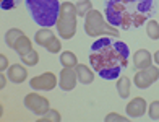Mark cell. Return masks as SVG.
<instances>
[{
  "label": "cell",
  "mask_w": 159,
  "mask_h": 122,
  "mask_svg": "<svg viewBox=\"0 0 159 122\" xmlns=\"http://www.w3.org/2000/svg\"><path fill=\"white\" fill-rule=\"evenodd\" d=\"M128 46L122 41H112L107 38L96 39L91 44L89 63L93 70L104 78V80H115L120 77L122 68L128 65Z\"/></svg>",
  "instance_id": "cell-1"
},
{
  "label": "cell",
  "mask_w": 159,
  "mask_h": 122,
  "mask_svg": "<svg viewBox=\"0 0 159 122\" xmlns=\"http://www.w3.org/2000/svg\"><path fill=\"white\" fill-rule=\"evenodd\" d=\"M154 10V0H107L104 13L112 26L128 31L144 25Z\"/></svg>",
  "instance_id": "cell-2"
},
{
  "label": "cell",
  "mask_w": 159,
  "mask_h": 122,
  "mask_svg": "<svg viewBox=\"0 0 159 122\" xmlns=\"http://www.w3.org/2000/svg\"><path fill=\"white\" fill-rule=\"evenodd\" d=\"M25 2L31 18L39 26L50 28L57 25L62 5L59 0H25Z\"/></svg>",
  "instance_id": "cell-3"
},
{
  "label": "cell",
  "mask_w": 159,
  "mask_h": 122,
  "mask_svg": "<svg viewBox=\"0 0 159 122\" xmlns=\"http://www.w3.org/2000/svg\"><path fill=\"white\" fill-rule=\"evenodd\" d=\"M84 31L89 38H101V36H109V38H119V28L112 26L109 21L102 18V13L93 8L84 16Z\"/></svg>",
  "instance_id": "cell-4"
},
{
  "label": "cell",
  "mask_w": 159,
  "mask_h": 122,
  "mask_svg": "<svg viewBox=\"0 0 159 122\" xmlns=\"http://www.w3.org/2000/svg\"><path fill=\"white\" fill-rule=\"evenodd\" d=\"M76 7L71 2L60 5V15L57 20V33L62 39H71L76 33Z\"/></svg>",
  "instance_id": "cell-5"
},
{
  "label": "cell",
  "mask_w": 159,
  "mask_h": 122,
  "mask_svg": "<svg viewBox=\"0 0 159 122\" xmlns=\"http://www.w3.org/2000/svg\"><path fill=\"white\" fill-rule=\"evenodd\" d=\"M159 78V68L156 65H149L148 68H143V70H138L135 73V87H138L140 90H146L153 85L156 80Z\"/></svg>",
  "instance_id": "cell-6"
},
{
  "label": "cell",
  "mask_w": 159,
  "mask_h": 122,
  "mask_svg": "<svg viewBox=\"0 0 159 122\" xmlns=\"http://www.w3.org/2000/svg\"><path fill=\"white\" fill-rule=\"evenodd\" d=\"M30 87L36 91H52L57 87V75L52 72H44L31 78Z\"/></svg>",
  "instance_id": "cell-7"
},
{
  "label": "cell",
  "mask_w": 159,
  "mask_h": 122,
  "mask_svg": "<svg viewBox=\"0 0 159 122\" xmlns=\"http://www.w3.org/2000/svg\"><path fill=\"white\" fill-rule=\"evenodd\" d=\"M49 104H50L49 99L44 98V96H41L39 93H30V95L25 96V106L31 112L38 114V116H42V114H46L50 109Z\"/></svg>",
  "instance_id": "cell-8"
},
{
  "label": "cell",
  "mask_w": 159,
  "mask_h": 122,
  "mask_svg": "<svg viewBox=\"0 0 159 122\" xmlns=\"http://www.w3.org/2000/svg\"><path fill=\"white\" fill-rule=\"evenodd\" d=\"M76 82H78V77H76V72L75 68L71 67H63L60 70V75H59V87L63 91H71L76 87Z\"/></svg>",
  "instance_id": "cell-9"
},
{
  "label": "cell",
  "mask_w": 159,
  "mask_h": 122,
  "mask_svg": "<svg viewBox=\"0 0 159 122\" xmlns=\"http://www.w3.org/2000/svg\"><path fill=\"white\" fill-rule=\"evenodd\" d=\"M146 109H148V106H146L144 98L136 96V98H133V99H130V101H128L125 111H127L128 117H141V116H144Z\"/></svg>",
  "instance_id": "cell-10"
},
{
  "label": "cell",
  "mask_w": 159,
  "mask_h": 122,
  "mask_svg": "<svg viewBox=\"0 0 159 122\" xmlns=\"http://www.w3.org/2000/svg\"><path fill=\"white\" fill-rule=\"evenodd\" d=\"M151 62H153V55H151V52H148L146 49H138L133 55V65L138 70L148 68L151 65Z\"/></svg>",
  "instance_id": "cell-11"
},
{
  "label": "cell",
  "mask_w": 159,
  "mask_h": 122,
  "mask_svg": "<svg viewBox=\"0 0 159 122\" xmlns=\"http://www.w3.org/2000/svg\"><path fill=\"white\" fill-rule=\"evenodd\" d=\"M7 77L13 83H23L28 78V70H26V67L20 65V63H13V65H10L8 72H7Z\"/></svg>",
  "instance_id": "cell-12"
},
{
  "label": "cell",
  "mask_w": 159,
  "mask_h": 122,
  "mask_svg": "<svg viewBox=\"0 0 159 122\" xmlns=\"http://www.w3.org/2000/svg\"><path fill=\"white\" fill-rule=\"evenodd\" d=\"M75 72H76V77H78L80 83L89 85V83L94 82V72H93L88 65H84V63H78L75 67Z\"/></svg>",
  "instance_id": "cell-13"
},
{
  "label": "cell",
  "mask_w": 159,
  "mask_h": 122,
  "mask_svg": "<svg viewBox=\"0 0 159 122\" xmlns=\"http://www.w3.org/2000/svg\"><path fill=\"white\" fill-rule=\"evenodd\" d=\"M54 39H55V34L52 33V30H50V28H41V30L34 34L36 44H39V46H42V47H47Z\"/></svg>",
  "instance_id": "cell-14"
},
{
  "label": "cell",
  "mask_w": 159,
  "mask_h": 122,
  "mask_svg": "<svg viewBox=\"0 0 159 122\" xmlns=\"http://www.w3.org/2000/svg\"><path fill=\"white\" fill-rule=\"evenodd\" d=\"M15 52L20 55V57H23V55H26L28 52H31L33 51V42H31V39L28 38V36H21V38L16 41V44H15Z\"/></svg>",
  "instance_id": "cell-15"
},
{
  "label": "cell",
  "mask_w": 159,
  "mask_h": 122,
  "mask_svg": "<svg viewBox=\"0 0 159 122\" xmlns=\"http://www.w3.org/2000/svg\"><path fill=\"white\" fill-rule=\"evenodd\" d=\"M117 91H119V96L122 98V99H125V98H128L130 96V87H132V80L127 77V75H122V77H119L117 78Z\"/></svg>",
  "instance_id": "cell-16"
},
{
  "label": "cell",
  "mask_w": 159,
  "mask_h": 122,
  "mask_svg": "<svg viewBox=\"0 0 159 122\" xmlns=\"http://www.w3.org/2000/svg\"><path fill=\"white\" fill-rule=\"evenodd\" d=\"M60 63L63 67H71V68H75L78 65V59H76V54L75 52H71V51H65L60 54Z\"/></svg>",
  "instance_id": "cell-17"
},
{
  "label": "cell",
  "mask_w": 159,
  "mask_h": 122,
  "mask_svg": "<svg viewBox=\"0 0 159 122\" xmlns=\"http://www.w3.org/2000/svg\"><path fill=\"white\" fill-rule=\"evenodd\" d=\"M25 33L21 31V30H18V28H11V30H8L5 33V42H7V46L8 47H15V44H16V41L23 36Z\"/></svg>",
  "instance_id": "cell-18"
},
{
  "label": "cell",
  "mask_w": 159,
  "mask_h": 122,
  "mask_svg": "<svg viewBox=\"0 0 159 122\" xmlns=\"http://www.w3.org/2000/svg\"><path fill=\"white\" fill-rule=\"evenodd\" d=\"M75 7H76L78 16H86V15H88V13L93 10L91 0H78V2L75 3Z\"/></svg>",
  "instance_id": "cell-19"
},
{
  "label": "cell",
  "mask_w": 159,
  "mask_h": 122,
  "mask_svg": "<svg viewBox=\"0 0 159 122\" xmlns=\"http://www.w3.org/2000/svg\"><path fill=\"white\" fill-rule=\"evenodd\" d=\"M60 120H62V116L57 109H49L46 114H42L38 119V122H60Z\"/></svg>",
  "instance_id": "cell-20"
},
{
  "label": "cell",
  "mask_w": 159,
  "mask_h": 122,
  "mask_svg": "<svg viewBox=\"0 0 159 122\" xmlns=\"http://www.w3.org/2000/svg\"><path fill=\"white\" fill-rule=\"evenodd\" d=\"M146 34L149 39L157 41L159 39V23L156 20H149L148 21V26H146Z\"/></svg>",
  "instance_id": "cell-21"
},
{
  "label": "cell",
  "mask_w": 159,
  "mask_h": 122,
  "mask_svg": "<svg viewBox=\"0 0 159 122\" xmlns=\"http://www.w3.org/2000/svg\"><path fill=\"white\" fill-rule=\"evenodd\" d=\"M21 62H23V65H28V67H36V65H38V62H39V54L33 49L31 52H28L26 55L21 57Z\"/></svg>",
  "instance_id": "cell-22"
},
{
  "label": "cell",
  "mask_w": 159,
  "mask_h": 122,
  "mask_svg": "<svg viewBox=\"0 0 159 122\" xmlns=\"http://www.w3.org/2000/svg\"><path fill=\"white\" fill-rule=\"evenodd\" d=\"M148 116L153 120H159V101H153L148 107Z\"/></svg>",
  "instance_id": "cell-23"
},
{
  "label": "cell",
  "mask_w": 159,
  "mask_h": 122,
  "mask_svg": "<svg viewBox=\"0 0 159 122\" xmlns=\"http://www.w3.org/2000/svg\"><path fill=\"white\" fill-rule=\"evenodd\" d=\"M104 120L106 122H128V117H124V116H120V114H117V112H109L104 117Z\"/></svg>",
  "instance_id": "cell-24"
},
{
  "label": "cell",
  "mask_w": 159,
  "mask_h": 122,
  "mask_svg": "<svg viewBox=\"0 0 159 122\" xmlns=\"http://www.w3.org/2000/svg\"><path fill=\"white\" fill-rule=\"evenodd\" d=\"M47 49V51L50 52V54H57V52H60L62 51V42H60V39H54L52 42H50V44L46 47Z\"/></svg>",
  "instance_id": "cell-25"
},
{
  "label": "cell",
  "mask_w": 159,
  "mask_h": 122,
  "mask_svg": "<svg viewBox=\"0 0 159 122\" xmlns=\"http://www.w3.org/2000/svg\"><path fill=\"white\" fill-rule=\"evenodd\" d=\"M18 3H20V0H2V8H3V10L15 8Z\"/></svg>",
  "instance_id": "cell-26"
},
{
  "label": "cell",
  "mask_w": 159,
  "mask_h": 122,
  "mask_svg": "<svg viewBox=\"0 0 159 122\" xmlns=\"http://www.w3.org/2000/svg\"><path fill=\"white\" fill-rule=\"evenodd\" d=\"M0 60H2V65H0V72H5L7 68H10V63H8V59L5 57V54L0 55Z\"/></svg>",
  "instance_id": "cell-27"
},
{
  "label": "cell",
  "mask_w": 159,
  "mask_h": 122,
  "mask_svg": "<svg viewBox=\"0 0 159 122\" xmlns=\"http://www.w3.org/2000/svg\"><path fill=\"white\" fill-rule=\"evenodd\" d=\"M0 78H2V83H0V88H5V85H7V78L8 77H5V72H2V75H0Z\"/></svg>",
  "instance_id": "cell-28"
},
{
  "label": "cell",
  "mask_w": 159,
  "mask_h": 122,
  "mask_svg": "<svg viewBox=\"0 0 159 122\" xmlns=\"http://www.w3.org/2000/svg\"><path fill=\"white\" fill-rule=\"evenodd\" d=\"M153 60L156 62V65H159V51H157V52H154V55H153Z\"/></svg>",
  "instance_id": "cell-29"
}]
</instances>
